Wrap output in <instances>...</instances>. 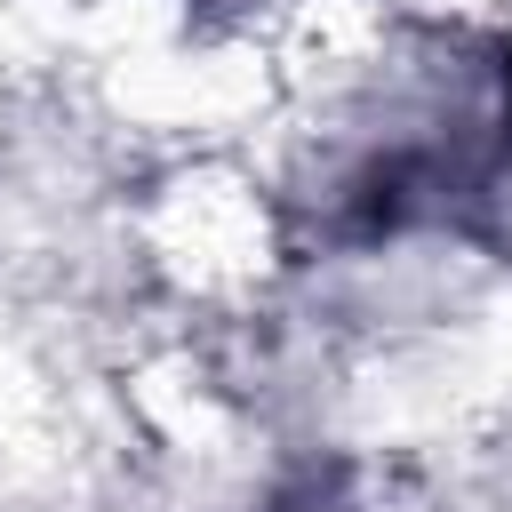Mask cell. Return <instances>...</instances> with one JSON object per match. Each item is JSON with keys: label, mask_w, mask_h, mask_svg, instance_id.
Returning a JSON list of instances; mask_svg holds the SVG:
<instances>
[{"label": "cell", "mask_w": 512, "mask_h": 512, "mask_svg": "<svg viewBox=\"0 0 512 512\" xmlns=\"http://www.w3.org/2000/svg\"><path fill=\"white\" fill-rule=\"evenodd\" d=\"M504 144H512V48H504Z\"/></svg>", "instance_id": "obj_1"}]
</instances>
